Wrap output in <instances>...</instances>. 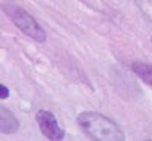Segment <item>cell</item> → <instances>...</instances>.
<instances>
[{"label": "cell", "mask_w": 152, "mask_h": 141, "mask_svg": "<svg viewBox=\"0 0 152 141\" xmlns=\"http://www.w3.org/2000/svg\"><path fill=\"white\" fill-rule=\"evenodd\" d=\"M78 123L82 131L93 140L102 141H122L125 134L111 118L99 112H81L78 115Z\"/></svg>", "instance_id": "6da1fadb"}, {"label": "cell", "mask_w": 152, "mask_h": 141, "mask_svg": "<svg viewBox=\"0 0 152 141\" xmlns=\"http://www.w3.org/2000/svg\"><path fill=\"white\" fill-rule=\"evenodd\" d=\"M8 15L11 17L12 23H14L24 35L31 36L32 40H35L38 43L46 41L44 29L40 26V23H38L28 11H24L21 8H12V9H8Z\"/></svg>", "instance_id": "7a4b0ae2"}, {"label": "cell", "mask_w": 152, "mask_h": 141, "mask_svg": "<svg viewBox=\"0 0 152 141\" xmlns=\"http://www.w3.org/2000/svg\"><path fill=\"white\" fill-rule=\"evenodd\" d=\"M35 120L40 126L41 132L44 134V137H47L49 140L52 141H59V140H64V129L59 126L56 117L49 112V111H38L37 115H35Z\"/></svg>", "instance_id": "3957f363"}, {"label": "cell", "mask_w": 152, "mask_h": 141, "mask_svg": "<svg viewBox=\"0 0 152 141\" xmlns=\"http://www.w3.org/2000/svg\"><path fill=\"white\" fill-rule=\"evenodd\" d=\"M0 126H2V132L8 135L15 134L20 129V123L15 118V115L5 106H2V109H0Z\"/></svg>", "instance_id": "277c9868"}, {"label": "cell", "mask_w": 152, "mask_h": 141, "mask_svg": "<svg viewBox=\"0 0 152 141\" xmlns=\"http://www.w3.org/2000/svg\"><path fill=\"white\" fill-rule=\"evenodd\" d=\"M132 70L134 73L140 78L143 82L152 86V65L146 62H134L132 64Z\"/></svg>", "instance_id": "5b68a950"}, {"label": "cell", "mask_w": 152, "mask_h": 141, "mask_svg": "<svg viewBox=\"0 0 152 141\" xmlns=\"http://www.w3.org/2000/svg\"><path fill=\"white\" fill-rule=\"evenodd\" d=\"M8 96H9V89H8V86L0 85V97H2V100H3V99H8Z\"/></svg>", "instance_id": "8992f818"}, {"label": "cell", "mask_w": 152, "mask_h": 141, "mask_svg": "<svg viewBox=\"0 0 152 141\" xmlns=\"http://www.w3.org/2000/svg\"><path fill=\"white\" fill-rule=\"evenodd\" d=\"M151 41H152V38H151Z\"/></svg>", "instance_id": "52a82bcc"}]
</instances>
